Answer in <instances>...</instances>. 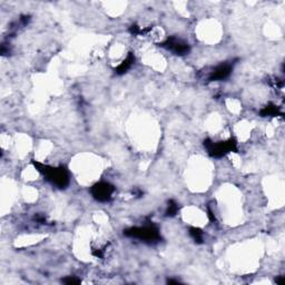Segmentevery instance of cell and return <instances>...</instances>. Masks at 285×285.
Here are the masks:
<instances>
[{"label": "cell", "mask_w": 285, "mask_h": 285, "mask_svg": "<svg viewBox=\"0 0 285 285\" xmlns=\"http://www.w3.org/2000/svg\"><path fill=\"white\" fill-rule=\"evenodd\" d=\"M32 165L46 181L59 189H65L69 185V172L65 166H50L32 160Z\"/></svg>", "instance_id": "obj_1"}, {"label": "cell", "mask_w": 285, "mask_h": 285, "mask_svg": "<svg viewBox=\"0 0 285 285\" xmlns=\"http://www.w3.org/2000/svg\"><path fill=\"white\" fill-rule=\"evenodd\" d=\"M124 235L130 238L139 239V241L147 244H156L161 239L159 228L153 222H148L142 226L126 228L124 230Z\"/></svg>", "instance_id": "obj_2"}, {"label": "cell", "mask_w": 285, "mask_h": 285, "mask_svg": "<svg viewBox=\"0 0 285 285\" xmlns=\"http://www.w3.org/2000/svg\"><path fill=\"white\" fill-rule=\"evenodd\" d=\"M204 147L208 150L209 155L213 158H222L230 153H237V141L235 138H228L227 141L213 142L208 138L204 141Z\"/></svg>", "instance_id": "obj_3"}, {"label": "cell", "mask_w": 285, "mask_h": 285, "mask_svg": "<svg viewBox=\"0 0 285 285\" xmlns=\"http://www.w3.org/2000/svg\"><path fill=\"white\" fill-rule=\"evenodd\" d=\"M116 191L114 185H111L108 182L100 181L94 184L91 188L92 196L99 203H107L113 198V195Z\"/></svg>", "instance_id": "obj_4"}, {"label": "cell", "mask_w": 285, "mask_h": 285, "mask_svg": "<svg viewBox=\"0 0 285 285\" xmlns=\"http://www.w3.org/2000/svg\"><path fill=\"white\" fill-rule=\"evenodd\" d=\"M159 46L176 56H186L191 52V46H189L188 43L174 36L167 38L166 40L159 44Z\"/></svg>", "instance_id": "obj_5"}, {"label": "cell", "mask_w": 285, "mask_h": 285, "mask_svg": "<svg viewBox=\"0 0 285 285\" xmlns=\"http://www.w3.org/2000/svg\"><path fill=\"white\" fill-rule=\"evenodd\" d=\"M236 61H237L236 59L230 60V61H224V63L217 65L215 68L212 69V71L210 72L209 80L210 82H221V80L227 79V78L231 76Z\"/></svg>", "instance_id": "obj_6"}, {"label": "cell", "mask_w": 285, "mask_h": 285, "mask_svg": "<svg viewBox=\"0 0 285 285\" xmlns=\"http://www.w3.org/2000/svg\"><path fill=\"white\" fill-rule=\"evenodd\" d=\"M135 60H136V58H135V56H134L133 53L128 54L127 57H126L124 60H123L121 63L114 69L115 74H116L117 76L125 75L126 72L132 68L133 65L135 64Z\"/></svg>", "instance_id": "obj_7"}, {"label": "cell", "mask_w": 285, "mask_h": 285, "mask_svg": "<svg viewBox=\"0 0 285 285\" xmlns=\"http://www.w3.org/2000/svg\"><path fill=\"white\" fill-rule=\"evenodd\" d=\"M260 114L262 117H276V116L282 115L281 109L274 104H270V105L265 106V107L261 109Z\"/></svg>", "instance_id": "obj_8"}, {"label": "cell", "mask_w": 285, "mask_h": 285, "mask_svg": "<svg viewBox=\"0 0 285 285\" xmlns=\"http://www.w3.org/2000/svg\"><path fill=\"white\" fill-rule=\"evenodd\" d=\"M188 234L193 241L196 244H203L204 243V232L200 230L199 227L192 226L189 227Z\"/></svg>", "instance_id": "obj_9"}, {"label": "cell", "mask_w": 285, "mask_h": 285, "mask_svg": "<svg viewBox=\"0 0 285 285\" xmlns=\"http://www.w3.org/2000/svg\"><path fill=\"white\" fill-rule=\"evenodd\" d=\"M180 212V205L174 199H170L167 203V208L165 211V216L167 217H174Z\"/></svg>", "instance_id": "obj_10"}, {"label": "cell", "mask_w": 285, "mask_h": 285, "mask_svg": "<svg viewBox=\"0 0 285 285\" xmlns=\"http://www.w3.org/2000/svg\"><path fill=\"white\" fill-rule=\"evenodd\" d=\"M82 281L79 278H77L76 276H67L63 280V283L67 284V285H77L79 284Z\"/></svg>", "instance_id": "obj_11"}, {"label": "cell", "mask_w": 285, "mask_h": 285, "mask_svg": "<svg viewBox=\"0 0 285 285\" xmlns=\"http://www.w3.org/2000/svg\"><path fill=\"white\" fill-rule=\"evenodd\" d=\"M167 283H169V284H180L181 282L178 280H174V278H171V280L167 281Z\"/></svg>", "instance_id": "obj_12"}]
</instances>
